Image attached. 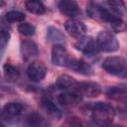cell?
<instances>
[{
  "instance_id": "13",
  "label": "cell",
  "mask_w": 127,
  "mask_h": 127,
  "mask_svg": "<svg viewBox=\"0 0 127 127\" xmlns=\"http://www.w3.org/2000/svg\"><path fill=\"white\" fill-rule=\"evenodd\" d=\"M69 69H71L72 71L84 75V76H91L93 74V69L91 67V65L84 62L83 60H79V59H71L69 60L67 65H66Z\"/></svg>"
},
{
  "instance_id": "22",
  "label": "cell",
  "mask_w": 127,
  "mask_h": 127,
  "mask_svg": "<svg viewBox=\"0 0 127 127\" xmlns=\"http://www.w3.org/2000/svg\"><path fill=\"white\" fill-rule=\"evenodd\" d=\"M3 71H4V75L6 77V79L8 81H17L19 76H20V72L19 70L12 64H5L3 66Z\"/></svg>"
},
{
  "instance_id": "28",
  "label": "cell",
  "mask_w": 127,
  "mask_h": 127,
  "mask_svg": "<svg viewBox=\"0 0 127 127\" xmlns=\"http://www.w3.org/2000/svg\"><path fill=\"white\" fill-rule=\"evenodd\" d=\"M122 111H123L124 113H126V114H127V105H126V107H125V108H123V109H122Z\"/></svg>"
},
{
  "instance_id": "11",
  "label": "cell",
  "mask_w": 127,
  "mask_h": 127,
  "mask_svg": "<svg viewBox=\"0 0 127 127\" xmlns=\"http://www.w3.org/2000/svg\"><path fill=\"white\" fill-rule=\"evenodd\" d=\"M57 100L64 107H74L82 101V96L76 91H64L58 95Z\"/></svg>"
},
{
  "instance_id": "17",
  "label": "cell",
  "mask_w": 127,
  "mask_h": 127,
  "mask_svg": "<svg viewBox=\"0 0 127 127\" xmlns=\"http://www.w3.org/2000/svg\"><path fill=\"white\" fill-rule=\"evenodd\" d=\"M41 105L43 110L53 119H61L63 116V113L61 109L58 107V105L50 98V97H43L41 100Z\"/></svg>"
},
{
  "instance_id": "2",
  "label": "cell",
  "mask_w": 127,
  "mask_h": 127,
  "mask_svg": "<svg viewBox=\"0 0 127 127\" xmlns=\"http://www.w3.org/2000/svg\"><path fill=\"white\" fill-rule=\"evenodd\" d=\"M86 13L90 18L97 20V21L105 22L107 24H110L115 19L119 18V17L115 16L114 14H112L107 8H105L104 6H102L96 2H88L87 3Z\"/></svg>"
},
{
  "instance_id": "30",
  "label": "cell",
  "mask_w": 127,
  "mask_h": 127,
  "mask_svg": "<svg viewBox=\"0 0 127 127\" xmlns=\"http://www.w3.org/2000/svg\"><path fill=\"white\" fill-rule=\"evenodd\" d=\"M0 127H5V126H4L3 124H1V126H0Z\"/></svg>"
},
{
  "instance_id": "12",
  "label": "cell",
  "mask_w": 127,
  "mask_h": 127,
  "mask_svg": "<svg viewBox=\"0 0 127 127\" xmlns=\"http://www.w3.org/2000/svg\"><path fill=\"white\" fill-rule=\"evenodd\" d=\"M59 10L60 12L70 19H74L80 14V8L78 4L73 0H62L59 2Z\"/></svg>"
},
{
  "instance_id": "21",
  "label": "cell",
  "mask_w": 127,
  "mask_h": 127,
  "mask_svg": "<svg viewBox=\"0 0 127 127\" xmlns=\"http://www.w3.org/2000/svg\"><path fill=\"white\" fill-rule=\"evenodd\" d=\"M25 7L27 11L35 15H43L46 13L45 5L38 0H28L25 2Z\"/></svg>"
},
{
  "instance_id": "3",
  "label": "cell",
  "mask_w": 127,
  "mask_h": 127,
  "mask_svg": "<svg viewBox=\"0 0 127 127\" xmlns=\"http://www.w3.org/2000/svg\"><path fill=\"white\" fill-rule=\"evenodd\" d=\"M96 46L98 51L103 53H114L119 49L117 38L108 31H100L96 37Z\"/></svg>"
},
{
  "instance_id": "26",
  "label": "cell",
  "mask_w": 127,
  "mask_h": 127,
  "mask_svg": "<svg viewBox=\"0 0 127 127\" xmlns=\"http://www.w3.org/2000/svg\"><path fill=\"white\" fill-rule=\"evenodd\" d=\"M9 40H10V33L8 30L4 29V28H1V31H0V45H1V54H3L7 44L9 43Z\"/></svg>"
},
{
  "instance_id": "14",
  "label": "cell",
  "mask_w": 127,
  "mask_h": 127,
  "mask_svg": "<svg viewBox=\"0 0 127 127\" xmlns=\"http://www.w3.org/2000/svg\"><path fill=\"white\" fill-rule=\"evenodd\" d=\"M20 53L25 61H30L39 55L37 44L32 40H23L20 44Z\"/></svg>"
},
{
  "instance_id": "27",
  "label": "cell",
  "mask_w": 127,
  "mask_h": 127,
  "mask_svg": "<svg viewBox=\"0 0 127 127\" xmlns=\"http://www.w3.org/2000/svg\"><path fill=\"white\" fill-rule=\"evenodd\" d=\"M111 30L115 33H121L126 29V25L123 22V20L121 18H117L116 20H114L112 23L109 24Z\"/></svg>"
},
{
  "instance_id": "5",
  "label": "cell",
  "mask_w": 127,
  "mask_h": 127,
  "mask_svg": "<svg viewBox=\"0 0 127 127\" xmlns=\"http://www.w3.org/2000/svg\"><path fill=\"white\" fill-rule=\"evenodd\" d=\"M102 68L109 74L119 75L123 73L126 68V61L122 57L111 56L103 61Z\"/></svg>"
},
{
  "instance_id": "25",
  "label": "cell",
  "mask_w": 127,
  "mask_h": 127,
  "mask_svg": "<svg viewBox=\"0 0 127 127\" xmlns=\"http://www.w3.org/2000/svg\"><path fill=\"white\" fill-rule=\"evenodd\" d=\"M61 127H83V124L81 122V120L76 117V116H71L66 118L63 124L61 125Z\"/></svg>"
},
{
  "instance_id": "6",
  "label": "cell",
  "mask_w": 127,
  "mask_h": 127,
  "mask_svg": "<svg viewBox=\"0 0 127 127\" xmlns=\"http://www.w3.org/2000/svg\"><path fill=\"white\" fill-rule=\"evenodd\" d=\"M73 91L78 92L82 97H97L101 94L102 88L95 81H77Z\"/></svg>"
},
{
  "instance_id": "29",
  "label": "cell",
  "mask_w": 127,
  "mask_h": 127,
  "mask_svg": "<svg viewBox=\"0 0 127 127\" xmlns=\"http://www.w3.org/2000/svg\"><path fill=\"white\" fill-rule=\"evenodd\" d=\"M111 127H123V126H120V125H113V126H111Z\"/></svg>"
},
{
  "instance_id": "15",
  "label": "cell",
  "mask_w": 127,
  "mask_h": 127,
  "mask_svg": "<svg viewBox=\"0 0 127 127\" xmlns=\"http://www.w3.org/2000/svg\"><path fill=\"white\" fill-rule=\"evenodd\" d=\"M23 127H50L48 121L38 112L32 111L23 119Z\"/></svg>"
},
{
  "instance_id": "16",
  "label": "cell",
  "mask_w": 127,
  "mask_h": 127,
  "mask_svg": "<svg viewBox=\"0 0 127 127\" xmlns=\"http://www.w3.org/2000/svg\"><path fill=\"white\" fill-rule=\"evenodd\" d=\"M105 94L109 99L127 105V88L120 86H110L106 89Z\"/></svg>"
},
{
  "instance_id": "4",
  "label": "cell",
  "mask_w": 127,
  "mask_h": 127,
  "mask_svg": "<svg viewBox=\"0 0 127 127\" xmlns=\"http://www.w3.org/2000/svg\"><path fill=\"white\" fill-rule=\"evenodd\" d=\"M23 111H24V105L22 103L16 101H10L3 106L1 116L4 121L8 123H15L17 120H19Z\"/></svg>"
},
{
  "instance_id": "31",
  "label": "cell",
  "mask_w": 127,
  "mask_h": 127,
  "mask_svg": "<svg viewBox=\"0 0 127 127\" xmlns=\"http://www.w3.org/2000/svg\"><path fill=\"white\" fill-rule=\"evenodd\" d=\"M88 127H91V126H88Z\"/></svg>"
},
{
  "instance_id": "1",
  "label": "cell",
  "mask_w": 127,
  "mask_h": 127,
  "mask_svg": "<svg viewBox=\"0 0 127 127\" xmlns=\"http://www.w3.org/2000/svg\"><path fill=\"white\" fill-rule=\"evenodd\" d=\"M91 119L98 127H108L114 120L115 109L106 102H93L89 105Z\"/></svg>"
},
{
  "instance_id": "7",
  "label": "cell",
  "mask_w": 127,
  "mask_h": 127,
  "mask_svg": "<svg viewBox=\"0 0 127 127\" xmlns=\"http://www.w3.org/2000/svg\"><path fill=\"white\" fill-rule=\"evenodd\" d=\"M47 66L42 61H34L27 67V76L34 82L42 81L47 75Z\"/></svg>"
},
{
  "instance_id": "20",
  "label": "cell",
  "mask_w": 127,
  "mask_h": 127,
  "mask_svg": "<svg viewBox=\"0 0 127 127\" xmlns=\"http://www.w3.org/2000/svg\"><path fill=\"white\" fill-rule=\"evenodd\" d=\"M47 40L55 45H63L65 43L64 34L58 28L54 26H49L47 28Z\"/></svg>"
},
{
  "instance_id": "19",
  "label": "cell",
  "mask_w": 127,
  "mask_h": 127,
  "mask_svg": "<svg viewBox=\"0 0 127 127\" xmlns=\"http://www.w3.org/2000/svg\"><path fill=\"white\" fill-rule=\"evenodd\" d=\"M106 8L115 16L122 18L127 14V7L121 0H108L104 2Z\"/></svg>"
},
{
  "instance_id": "8",
  "label": "cell",
  "mask_w": 127,
  "mask_h": 127,
  "mask_svg": "<svg viewBox=\"0 0 127 127\" xmlns=\"http://www.w3.org/2000/svg\"><path fill=\"white\" fill-rule=\"evenodd\" d=\"M74 48L87 57L95 56L98 51L96 41L89 36H84L81 39L77 40V42L74 44Z\"/></svg>"
},
{
  "instance_id": "18",
  "label": "cell",
  "mask_w": 127,
  "mask_h": 127,
  "mask_svg": "<svg viewBox=\"0 0 127 127\" xmlns=\"http://www.w3.org/2000/svg\"><path fill=\"white\" fill-rule=\"evenodd\" d=\"M76 83L77 81L72 76L68 74H61L60 76H58L55 82V86L57 87V89H62L65 91H73Z\"/></svg>"
},
{
  "instance_id": "9",
  "label": "cell",
  "mask_w": 127,
  "mask_h": 127,
  "mask_svg": "<svg viewBox=\"0 0 127 127\" xmlns=\"http://www.w3.org/2000/svg\"><path fill=\"white\" fill-rule=\"evenodd\" d=\"M64 29L69 36H71L72 38L77 39V40L84 37L86 34V31H87L86 26L81 21L76 20V19H69V20L65 21Z\"/></svg>"
},
{
  "instance_id": "23",
  "label": "cell",
  "mask_w": 127,
  "mask_h": 127,
  "mask_svg": "<svg viewBox=\"0 0 127 127\" xmlns=\"http://www.w3.org/2000/svg\"><path fill=\"white\" fill-rule=\"evenodd\" d=\"M25 19H26L25 14L20 11L12 10V11H8L5 14V20L9 23H16V22L23 23Z\"/></svg>"
},
{
  "instance_id": "10",
  "label": "cell",
  "mask_w": 127,
  "mask_h": 127,
  "mask_svg": "<svg viewBox=\"0 0 127 127\" xmlns=\"http://www.w3.org/2000/svg\"><path fill=\"white\" fill-rule=\"evenodd\" d=\"M51 59L52 63L58 66H66L69 62L68 53L64 45H54L52 49Z\"/></svg>"
},
{
  "instance_id": "24",
  "label": "cell",
  "mask_w": 127,
  "mask_h": 127,
  "mask_svg": "<svg viewBox=\"0 0 127 127\" xmlns=\"http://www.w3.org/2000/svg\"><path fill=\"white\" fill-rule=\"evenodd\" d=\"M18 32L26 37H32L36 33V27L28 22H23L18 25Z\"/></svg>"
}]
</instances>
